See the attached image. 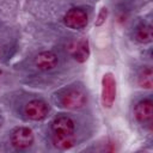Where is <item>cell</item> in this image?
<instances>
[{"label":"cell","mask_w":153,"mask_h":153,"mask_svg":"<svg viewBox=\"0 0 153 153\" xmlns=\"http://www.w3.org/2000/svg\"><path fill=\"white\" fill-rule=\"evenodd\" d=\"M116 80L112 73H105L102 78V90H100V99L104 108L110 109L116 99Z\"/></svg>","instance_id":"1"},{"label":"cell","mask_w":153,"mask_h":153,"mask_svg":"<svg viewBox=\"0 0 153 153\" xmlns=\"http://www.w3.org/2000/svg\"><path fill=\"white\" fill-rule=\"evenodd\" d=\"M63 23L67 27L73 30H81L84 29L88 23V16L86 11L74 7L66 12L63 16Z\"/></svg>","instance_id":"2"},{"label":"cell","mask_w":153,"mask_h":153,"mask_svg":"<svg viewBox=\"0 0 153 153\" xmlns=\"http://www.w3.org/2000/svg\"><path fill=\"white\" fill-rule=\"evenodd\" d=\"M33 140V131L29 127H18L11 135V143L17 149H27L32 146Z\"/></svg>","instance_id":"3"},{"label":"cell","mask_w":153,"mask_h":153,"mask_svg":"<svg viewBox=\"0 0 153 153\" xmlns=\"http://www.w3.org/2000/svg\"><path fill=\"white\" fill-rule=\"evenodd\" d=\"M86 103V94L79 88H69L61 96V104L69 110L81 109Z\"/></svg>","instance_id":"4"},{"label":"cell","mask_w":153,"mask_h":153,"mask_svg":"<svg viewBox=\"0 0 153 153\" xmlns=\"http://www.w3.org/2000/svg\"><path fill=\"white\" fill-rule=\"evenodd\" d=\"M67 50L69 54L74 57L75 61L82 63L85 62L90 56V48H88V41L86 38L74 39L71 41L67 44Z\"/></svg>","instance_id":"5"},{"label":"cell","mask_w":153,"mask_h":153,"mask_svg":"<svg viewBox=\"0 0 153 153\" xmlns=\"http://www.w3.org/2000/svg\"><path fill=\"white\" fill-rule=\"evenodd\" d=\"M48 111H49V109H48L47 103L41 99L30 100L25 105V109H24L26 117L32 121H42L43 118L47 117Z\"/></svg>","instance_id":"6"},{"label":"cell","mask_w":153,"mask_h":153,"mask_svg":"<svg viewBox=\"0 0 153 153\" xmlns=\"http://www.w3.org/2000/svg\"><path fill=\"white\" fill-rule=\"evenodd\" d=\"M134 115L136 121L140 123L151 122L153 117V102L151 99L140 100L134 108Z\"/></svg>","instance_id":"7"},{"label":"cell","mask_w":153,"mask_h":153,"mask_svg":"<svg viewBox=\"0 0 153 153\" xmlns=\"http://www.w3.org/2000/svg\"><path fill=\"white\" fill-rule=\"evenodd\" d=\"M51 129H53V133L55 134H74L75 124L69 116L61 115L53 121Z\"/></svg>","instance_id":"8"},{"label":"cell","mask_w":153,"mask_h":153,"mask_svg":"<svg viewBox=\"0 0 153 153\" xmlns=\"http://www.w3.org/2000/svg\"><path fill=\"white\" fill-rule=\"evenodd\" d=\"M57 55L54 51H42L35 59V65L39 71H50L57 65Z\"/></svg>","instance_id":"9"},{"label":"cell","mask_w":153,"mask_h":153,"mask_svg":"<svg viewBox=\"0 0 153 153\" xmlns=\"http://www.w3.org/2000/svg\"><path fill=\"white\" fill-rule=\"evenodd\" d=\"M53 143L59 149H69L75 143L74 134H53Z\"/></svg>","instance_id":"10"},{"label":"cell","mask_w":153,"mask_h":153,"mask_svg":"<svg viewBox=\"0 0 153 153\" xmlns=\"http://www.w3.org/2000/svg\"><path fill=\"white\" fill-rule=\"evenodd\" d=\"M135 39L139 43L147 44L153 39V29L149 24H140L135 30Z\"/></svg>","instance_id":"11"},{"label":"cell","mask_w":153,"mask_h":153,"mask_svg":"<svg viewBox=\"0 0 153 153\" xmlns=\"http://www.w3.org/2000/svg\"><path fill=\"white\" fill-rule=\"evenodd\" d=\"M137 84L140 87L151 90L153 87V71L151 67L145 66L140 69L137 74Z\"/></svg>","instance_id":"12"},{"label":"cell","mask_w":153,"mask_h":153,"mask_svg":"<svg viewBox=\"0 0 153 153\" xmlns=\"http://www.w3.org/2000/svg\"><path fill=\"white\" fill-rule=\"evenodd\" d=\"M106 18H108V8H106V7H102L100 11H99V13H98V16H97L96 23H94L96 26H100V25H103V24L105 23Z\"/></svg>","instance_id":"13"},{"label":"cell","mask_w":153,"mask_h":153,"mask_svg":"<svg viewBox=\"0 0 153 153\" xmlns=\"http://www.w3.org/2000/svg\"><path fill=\"white\" fill-rule=\"evenodd\" d=\"M0 75H1V71H0Z\"/></svg>","instance_id":"14"}]
</instances>
